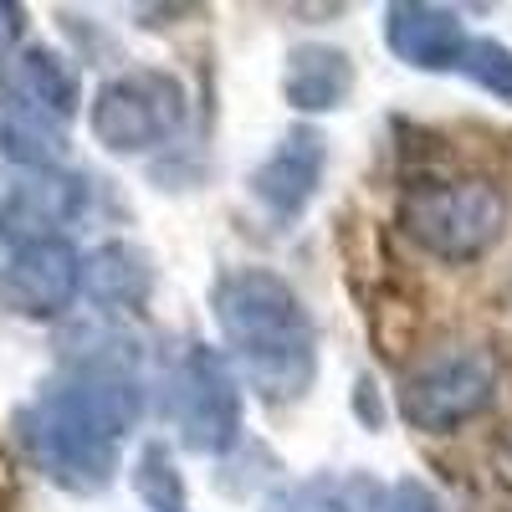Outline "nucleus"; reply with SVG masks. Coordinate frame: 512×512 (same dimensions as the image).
Wrapping results in <instances>:
<instances>
[{
	"mask_svg": "<svg viewBox=\"0 0 512 512\" xmlns=\"http://www.w3.org/2000/svg\"><path fill=\"white\" fill-rule=\"evenodd\" d=\"M282 93L297 113H333L354 93V62L349 52L328 47V41H303L282 72Z\"/></svg>",
	"mask_w": 512,
	"mask_h": 512,
	"instance_id": "f8f14e48",
	"label": "nucleus"
},
{
	"mask_svg": "<svg viewBox=\"0 0 512 512\" xmlns=\"http://www.w3.org/2000/svg\"><path fill=\"white\" fill-rule=\"evenodd\" d=\"M134 487L149 502V512H185V477L175 472L169 446H144V456L134 461Z\"/></svg>",
	"mask_w": 512,
	"mask_h": 512,
	"instance_id": "dca6fc26",
	"label": "nucleus"
},
{
	"mask_svg": "<svg viewBox=\"0 0 512 512\" xmlns=\"http://www.w3.org/2000/svg\"><path fill=\"white\" fill-rule=\"evenodd\" d=\"M384 41L390 52L415 67V72H446L466 52V26L451 6H431V0H395L384 11Z\"/></svg>",
	"mask_w": 512,
	"mask_h": 512,
	"instance_id": "9d476101",
	"label": "nucleus"
},
{
	"mask_svg": "<svg viewBox=\"0 0 512 512\" xmlns=\"http://www.w3.org/2000/svg\"><path fill=\"white\" fill-rule=\"evenodd\" d=\"M384 512H446V502L431 492V487H425V482H400L390 497H384Z\"/></svg>",
	"mask_w": 512,
	"mask_h": 512,
	"instance_id": "a211bd4d",
	"label": "nucleus"
},
{
	"mask_svg": "<svg viewBox=\"0 0 512 512\" xmlns=\"http://www.w3.org/2000/svg\"><path fill=\"white\" fill-rule=\"evenodd\" d=\"M6 231L21 241H52L62 226L82 221L88 210V180L72 169H26L6 195Z\"/></svg>",
	"mask_w": 512,
	"mask_h": 512,
	"instance_id": "1a4fd4ad",
	"label": "nucleus"
},
{
	"mask_svg": "<svg viewBox=\"0 0 512 512\" xmlns=\"http://www.w3.org/2000/svg\"><path fill=\"white\" fill-rule=\"evenodd\" d=\"M21 26H26V11L21 6H0V57H6L16 41H21Z\"/></svg>",
	"mask_w": 512,
	"mask_h": 512,
	"instance_id": "6ab92c4d",
	"label": "nucleus"
},
{
	"mask_svg": "<svg viewBox=\"0 0 512 512\" xmlns=\"http://www.w3.org/2000/svg\"><path fill=\"white\" fill-rule=\"evenodd\" d=\"M0 236H6V210H0Z\"/></svg>",
	"mask_w": 512,
	"mask_h": 512,
	"instance_id": "aec40b11",
	"label": "nucleus"
},
{
	"mask_svg": "<svg viewBox=\"0 0 512 512\" xmlns=\"http://www.w3.org/2000/svg\"><path fill=\"white\" fill-rule=\"evenodd\" d=\"M262 512H379V492L364 477H313L282 487Z\"/></svg>",
	"mask_w": 512,
	"mask_h": 512,
	"instance_id": "2eb2a0df",
	"label": "nucleus"
},
{
	"mask_svg": "<svg viewBox=\"0 0 512 512\" xmlns=\"http://www.w3.org/2000/svg\"><path fill=\"white\" fill-rule=\"evenodd\" d=\"M180 123H185V93L169 72H118L93 93L88 108L93 139L118 159L169 144L180 134Z\"/></svg>",
	"mask_w": 512,
	"mask_h": 512,
	"instance_id": "20e7f679",
	"label": "nucleus"
},
{
	"mask_svg": "<svg viewBox=\"0 0 512 512\" xmlns=\"http://www.w3.org/2000/svg\"><path fill=\"white\" fill-rule=\"evenodd\" d=\"M154 292V262L134 241H103L82 256V297L103 313L144 308Z\"/></svg>",
	"mask_w": 512,
	"mask_h": 512,
	"instance_id": "9b49d317",
	"label": "nucleus"
},
{
	"mask_svg": "<svg viewBox=\"0 0 512 512\" xmlns=\"http://www.w3.org/2000/svg\"><path fill=\"white\" fill-rule=\"evenodd\" d=\"M497 384H502V369H497V354L492 349L456 344V349L436 354L431 364H420L405 379L400 415L415 425V431L446 436V431H456V425L477 420L497 400Z\"/></svg>",
	"mask_w": 512,
	"mask_h": 512,
	"instance_id": "39448f33",
	"label": "nucleus"
},
{
	"mask_svg": "<svg viewBox=\"0 0 512 512\" xmlns=\"http://www.w3.org/2000/svg\"><path fill=\"white\" fill-rule=\"evenodd\" d=\"M16 93L31 98V103H41V108L57 113V118H72L77 103H82L72 62L62 52H52V47H26L16 57Z\"/></svg>",
	"mask_w": 512,
	"mask_h": 512,
	"instance_id": "4468645a",
	"label": "nucleus"
},
{
	"mask_svg": "<svg viewBox=\"0 0 512 512\" xmlns=\"http://www.w3.org/2000/svg\"><path fill=\"white\" fill-rule=\"evenodd\" d=\"M221 338L231 349L236 374L262 400H297L318 374V333L313 318L277 272L267 267H231L210 287Z\"/></svg>",
	"mask_w": 512,
	"mask_h": 512,
	"instance_id": "f03ea898",
	"label": "nucleus"
},
{
	"mask_svg": "<svg viewBox=\"0 0 512 512\" xmlns=\"http://www.w3.org/2000/svg\"><path fill=\"white\" fill-rule=\"evenodd\" d=\"M400 226L441 262H477L507 231V190L487 175L415 185L400 200Z\"/></svg>",
	"mask_w": 512,
	"mask_h": 512,
	"instance_id": "7ed1b4c3",
	"label": "nucleus"
},
{
	"mask_svg": "<svg viewBox=\"0 0 512 512\" xmlns=\"http://www.w3.org/2000/svg\"><path fill=\"white\" fill-rule=\"evenodd\" d=\"M82 292V256L72 241H21L0 267V308L26 323L62 318Z\"/></svg>",
	"mask_w": 512,
	"mask_h": 512,
	"instance_id": "0eeeda50",
	"label": "nucleus"
},
{
	"mask_svg": "<svg viewBox=\"0 0 512 512\" xmlns=\"http://www.w3.org/2000/svg\"><path fill=\"white\" fill-rule=\"evenodd\" d=\"M144 415V384L128 344L88 349L36 400L16 410V441L52 487L98 497L118 477V446Z\"/></svg>",
	"mask_w": 512,
	"mask_h": 512,
	"instance_id": "f257e3e1",
	"label": "nucleus"
},
{
	"mask_svg": "<svg viewBox=\"0 0 512 512\" xmlns=\"http://www.w3.org/2000/svg\"><path fill=\"white\" fill-rule=\"evenodd\" d=\"M169 420L190 451L226 456L241 441V379L216 349L190 344L169 369Z\"/></svg>",
	"mask_w": 512,
	"mask_h": 512,
	"instance_id": "423d86ee",
	"label": "nucleus"
},
{
	"mask_svg": "<svg viewBox=\"0 0 512 512\" xmlns=\"http://www.w3.org/2000/svg\"><path fill=\"white\" fill-rule=\"evenodd\" d=\"M456 72H466L482 93H492L497 103L512 108V47H502V41H492V36H472L461 62H456Z\"/></svg>",
	"mask_w": 512,
	"mask_h": 512,
	"instance_id": "f3484780",
	"label": "nucleus"
},
{
	"mask_svg": "<svg viewBox=\"0 0 512 512\" xmlns=\"http://www.w3.org/2000/svg\"><path fill=\"white\" fill-rule=\"evenodd\" d=\"M323 169H328V139L313 123H297L267 154V164L251 175V195L262 200L277 221H297L313 205V195L323 185Z\"/></svg>",
	"mask_w": 512,
	"mask_h": 512,
	"instance_id": "6e6552de",
	"label": "nucleus"
},
{
	"mask_svg": "<svg viewBox=\"0 0 512 512\" xmlns=\"http://www.w3.org/2000/svg\"><path fill=\"white\" fill-rule=\"evenodd\" d=\"M0 154L16 159L21 169H57V159L67 154V118L47 113L21 93L0 98Z\"/></svg>",
	"mask_w": 512,
	"mask_h": 512,
	"instance_id": "ddd939ff",
	"label": "nucleus"
}]
</instances>
